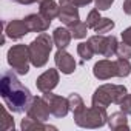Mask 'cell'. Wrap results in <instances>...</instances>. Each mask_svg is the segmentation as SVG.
<instances>
[{"label":"cell","mask_w":131,"mask_h":131,"mask_svg":"<svg viewBox=\"0 0 131 131\" xmlns=\"http://www.w3.org/2000/svg\"><path fill=\"white\" fill-rule=\"evenodd\" d=\"M0 94L5 100V105L13 113H23L29 108L32 102L31 91L20 83L17 79V73L6 71L0 79Z\"/></svg>","instance_id":"1"},{"label":"cell","mask_w":131,"mask_h":131,"mask_svg":"<svg viewBox=\"0 0 131 131\" xmlns=\"http://www.w3.org/2000/svg\"><path fill=\"white\" fill-rule=\"evenodd\" d=\"M128 94L126 86L123 85H113V83H105L102 86H99L91 99L93 106L96 108H103L106 110L111 103H117L120 105V102L125 99V96Z\"/></svg>","instance_id":"2"},{"label":"cell","mask_w":131,"mask_h":131,"mask_svg":"<svg viewBox=\"0 0 131 131\" xmlns=\"http://www.w3.org/2000/svg\"><path fill=\"white\" fill-rule=\"evenodd\" d=\"M54 46V40L49 34L46 32H40L29 45V57H31V65L36 68H43L46 62H48V57H49V52Z\"/></svg>","instance_id":"3"},{"label":"cell","mask_w":131,"mask_h":131,"mask_svg":"<svg viewBox=\"0 0 131 131\" xmlns=\"http://www.w3.org/2000/svg\"><path fill=\"white\" fill-rule=\"evenodd\" d=\"M8 65L13 68L14 73H17L19 76H25L29 71V63H31V57H29V48L26 45H14L8 49Z\"/></svg>","instance_id":"4"},{"label":"cell","mask_w":131,"mask_h":131,"mask_svg":"<svg viewBox=\"0 0 131 131\" xmlns=\"http://www.w3.org/2000/svg\"><path fill=\"white\" fill-rule=\"evenodd\" d=\"M74 122L80 128H100L108 123V114L103 108L91 106L74 114Z\"/></svg>","instance_id":"5"},{"label":"cell","mask_w":131,"mask_h":131,"mask_svg":"<svg viewBox=\"0 0 131 131\" xmlns=\"http://www.w3.org/2000/svg\"><path fill=\"white\" fill-rule=\"evenodd\" d=\"M43 99L48 102V106H49V111L54 117H65L70 111V103H68V97H62V96H57V94H52L51 91L48 93H43Z\"/></svg>","instance_id":"6"},{"label":"cell","mask_w":131,"mask_h":131,"mask_svg":"<svg viewBox=\"0 0 131 131\" xmlns=\"http://www.w3.org/2000/svg\"><path fill=\"white\" fill-rule=\"evenodd\" d=\"M26 114L36 120H40V122H46L49 119V106H48V102L42 97H32V102L29 105V108L26 110Z\"/></svg>","instance_id":"7"},{"label":"cell","mask_w":131,"mask_h":131,"mask_svg":"<svg viewBox=\"0 0 131 131\" xmlns=\"http://www.w3.org/2000/svg\"><path fill=\"white\" fill-rule=\"evenodd\" d=\"M59 71L54 70V68H49L46 70L43 74H40L36 80V86L39 91L42 93H48V91H52L57 85H59Z\"/></svg>","instance_id":"8"},{"label":"cell","mask_w":131,"mask_h":131,"mask_svg":"<svg viewBox=\"0 0 131 131\" xmlns=\"http://www.w3.org/2000/svg\"><path fill=\"white\" fill-rule=\"evenodd\" d=\"M93 74L96 79L99 80H108L113 77H117V70H116V62H111L108 59L99 60L94 68H93Z\"/></svg>","instance_id":"9"},{"label":"cell","mask_w":131,"mask_h":131,"mask_svg":"<svg viewBox=\"0 0 131 131\" xmlns=\"http://www.w3.org/2000/svg\"><path fill=\"white\" fill-rule=\"evenodd\" d=\"M29 31L28 23L25 22V19H14L8 23H5V36L9 37L11 40H19L22 37H25Z\"/></svg>","instance_id":"10"},{"label":"cell","mask_w":131,"mask_h":131,"mask_svg":"<svg viewBox=\"0 0 131 131\" xmlns=\"http://www.w3.org/2000/svg\"><path fill=\"white\" fill-rule=\"evenodd\" d=\"M54 62L59 71H62L63 74H73L76 70V60L74 57L65 49H57L56 56H54Z\"/></svg>","instance_id":"11"},{"label":"cell","mask_w":131,"mask_h":131,"mask_svg":"<svg viewBox=\"0 0 131 131\" xmlns=\"http://www.w3.org/2000/svg\"><path fill=\"white\" fill-rule=\"evenodd\" d=\"M59 20L67 25L68 28L76 25L77 22H80L79 17V9L76 5H60V14H59Z\"/></svg>","instance_id":"12"},{"label":"cell","mask_w":131,"mask_h":131,"mask_svg":"<svg viewBox=\"0 0 131 131\" xmlns=\"http://www.w3.org/2000/svg\"><path fill=\"white\" fill-rule=\"evenodd\" d=\"M25 22L28 23V28L32 32H45L49 28V25H51V20L45 19L40 13L39 14H29V16H26Z\"/></svg>","instance_id":"13"},{"label":"cell","mask_w":131,"mask_h":131,"mask_svg":"<svg viewBox=\"0 0 131 131\" xmlns=\"http://www.w3.org/2000/svg\"><path fill=\"white\" fill-rule=\"evenodd\" d=\"M71 37H73V34H71L70 28L59 26V28H56L54 32H52L54 45H56L59 49H65V48H67V46L70 45V42H71Z\"/></svg>","instance_id":"14"},{"label":"cell","mask_w":131,"mask_h":131,"mask_svg":"<svg viewBox=\"0 0 131 131\" xmlns=\"http://www.w3.org/2000/svg\"><path fill=\"white\" fill-rule=\"evenodd\" d=\"M108 126H110L111 129H125V131H128L129 126H128L126 114H125L122 110L113 113L111 116H108Z\"/></svg>","instance_id":"15"},{"label":"cell","mask_w":131,"mask_h":131,"mask_svg":"<svg viewBox=\"0 0 131 131\" xmlns=\"http://www.w3.org/2000/svg\"><path fill=\"white\" fill-rule=\"evenodd\" d=\"M40 14L45 19L52 22L56 17H59L60 8H59V5L54 2V0H45V2H40Z\"/></svg>","instance_id":"16"},{"label":"cell","mask_w":131,"mask_h":131,"mask_svg":"<svg viewBox=\"0 0 131 131\" xmlns=\"http://www.w3.org/2000/svg\"><path fill=\"white\" fill-rule=\"evenodd\" d=\"M88 43L91 45L94 54L105 56L106 43H108V37H105V36H102V34H96V36H91V37L88 39Z\"/></svg>","instance_id":"17"},{"label":"cell","mask_w":131,"mask_h":131,"mask_svg":"<svg viewBox=\"0 0 131 131\" xmlns=\"http://www.w3.org/2000/svg\"><path fill=\"white\" fill-rule=\"evenodd\" d=\"M20 128H22L23 131H34V129H57L56 126L45 125L43 122L36 120V119H32V117H29V116H26L25 119H22Z\"/></svg>","instance_id":"18"},{"label":"cell","mask_w":131,"mask_h":131,"mask_svg":"<svg viewBox=\"0 0 131 131\" xmlns=\"http://www.w3.org/2000/svg\"><path fill=\"white\" fill-rule=\"evenodd\" d=\"M68 103H70V110L73 111V114H77V113H80V111H83L86 108L83 99L77 93H71L68 96Z\"/></svg>","instance_id":"19"},{"label":"cell","mask_w":131,"mask_h":131,"mask_svg":"<svg viewBox=\"0 0 131 131\" xmlns=\"http://www.w3.org/2000/svg\"><path fill=\"white\" fill-rule=\"evenodd\" d=\"M116 70H117V77H128L131 74V63L129 59L119 57L116 60Z\"/></svg>","instance_id":"20"},{"label":"cell","mask_w":131,"mask_h":131,"mask_svg":"<svg viewBox=\"0 0 131 131\" xmlns=\"http://www.w3.org/2000/svg\"><path fill=\"white\" fill-rule=\"evenodd\" d=\"M114 28V22L111 20V19H108V17H102L100 19V22L97 23V26L94 28V32L96 34H106V32H110L111 29Z\"/></svg>","instance_id":"21"},{"label":"cell","mask_w":131,"mask_h":131,"mask_svg":"<svg viewBox=\"0 0 131 131\" xmlns=\"http://www.w3.org/2000/svg\"><path fill=\"white\" fill-rule=\"evenodd\" d=\"M70 31L73 34L74 39H83L86 37V32H88V25L83 23V22H77L76 25L70 26Z\"/></svg>","instance_id":"22"},{"label":"cell","mask_w":131,"mask_h":131,"mask_svg":"<svg viewBox=\"0 0 131 131\" xmlns=\"http://www.w3.org/2000/svg\"><path fill=\"white\" fill-rule=\"evenodd\" d=\"M77 54L82 57V60H90V59H93L94 51H93V48L88 42H80L77 45Z\"/></svg>","instance_id":"23"},{"label":"cell","mask_w":131,"mask_h":131,"mask_svg":"<svg viewBox=\"0 0 131 131\" xmlns=\"http://www.w3.org/2000/svg\"><path fill=\"white\" fill-rule=\"evenodd\" d=\"M6 108L8 106H3L2 108V128L5 129V131H8V129H14V120H13V117L9 116V113L6 111Z\"/></svg>","instance_id":"24"},{"label":"cell","mask_w":131,"mask_h":131,"mask_svg":"<svg viewBox=\"0 0 131 131\" xmlns=\"http://www.w3.org/2000/svg\"><path fill=\"white\" fill-rule=\"evenodd\" d=\"M100 19H102V17H100V13H99V9L96 8V9H91V11H90V14H88V17H86V22H85V23L88 25V28H93V29H94V28L97 26V23L100 22Z\"/></svg>","instance_id":"25"},{"label":"cell","mask_w":131,"mask_h":131,"mask_svg":"<svg viewBox=\"0 0 131 131\" xmlns=\"http://www.w3.org/2000/svg\"><path fill=\"white\" fill-rule=\"evenodd\" d=\"M117 45H119L117 39H116L114 36H110V37H108V43H106V51H105V56H103V57H111V56H114V54H116V49H117Z\"/></svg>","instance_id":"26"},{"label":"cell","mask_w":131,"mask_h":131,"mask_svg":"<svg viewBox=\"0 0 131 131\" xmlns=\"http://www.w3.org/2000/svg\"><path fill=\"white\" fill-rule=\"evenodd\" d=\"M116 56L117 57H123V59H129L131 57V45H126V43H119L117 45V49H116Z\"/></svg>","instance_id":"27"},{"label":"cell","mask_w":131,"mask_h":131,"mask_svg":"<svg viewBox=\"0 0 131 131\" xmlns=\"http://www.w3.org/2000/svg\"><path fill=\"white\" fill-rule=\"evenodd\" d=\"M120 110H122L126 116L131 114V94H126L125 99L120 102Z\"/></svg>","instance_id":"28"},{"label":"cell","mask_w":131,"mask_h":131,"mask_svg":"<svg viewBox=\"0 0 131 131\" xmlns=\"http://www.w3.org/2000/svg\"><path fill=\"white\" fill-rule=\"evenodd\" d=\"M93 2V0H60V5H76L79 6H86Z\"/></svg>","instance_id":"29"},{"label":"cell","mask_w":131,"mask_h":131,"mask_svg":"<svg viewBox=\"0 0 131 131\" xmlns=\"http://www.w3.org/2000/svg\"><path fill=\"white\" fill-rule=\"evenodd\" d=\"M96 2V8L99 11H106L111 8V5L114 3V0H94Z\"/></svg>","instance_id":"30"},{"label":"cell","mask_w":131,"mask_h":131,"mask_svg":"<svg viewBox=\"0 0 131 131\" xmlns=\"http://www.w3.org/2000/svg\"><path fill=\"white\" fill-rule=\"evenodd\" d=\"M122 42L126 43V45H131V26L126 28V29L122 32Z\"/></svg>","instance_id":"31"},{"label":"cell","mask_w":131,"mask_h":131,"mask_svg":"<svg viewBox=\"0 0 131 131\" xmlns=\"http://www.w3.org/2000/svg\"><path fill=\"white\" fill-rule=\"evenodd\" d=\"M122 9L126 16H131V0H125L123 5H122Z\"/></svg>","instance_id":"32"},{"label":"cell","mask_w":131,"mask_h":131,"mask_svg":"<svg viewBox=\"0 0 131 131\" xmlns=\"http://www.w3.org/2000/svg\"><path fill=\"white\" fill-rule=\"evenodd\" d=\"M14 2H17V3H20V5H32V3L39 2V0H14Z\"/></svg>","instance_id":"33"},{"label":"cell","mask_w":131,"mask_h":131,"mask_svg":"<svg viewBox=\"0 0 131 131\" xmlns=\"http://www.w3.org/2000/svg\"><path fill=\"white\" fill-rule=\"evenodd\" d=\"M40 2H45V0H39V3H40Z\"/></svg>","instance_id":"34"}]
</instances>
